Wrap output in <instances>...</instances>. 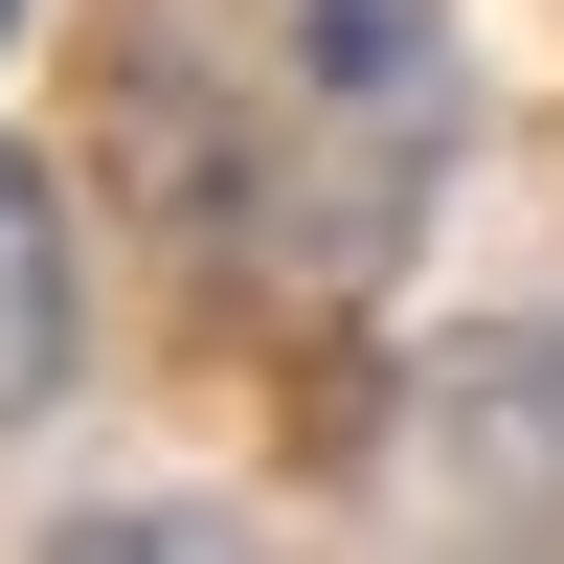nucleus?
<instances>
[{
	"label": "nucleus",
	"instance_id": "nucleus-4",
	"mask_svg": "<svg viewBox=\"0 0 564 564\" xmlns=\"http://www.w3.org/2000/svg\"><path fill=\"white\" fill-rule=\"evenodd\" d=\"M0 45H23V0H0Z\"/></svg>",
	"mask_w": 564,
	"mask_h": 564
},
{
	"label": "nucleus",
	"instance_id": "nucleus-1",
	"mask_svg": "<svg viewBox=\"0 0 564 564\" xmlns=\"http://www.w3.org/2000/svg\"><path fill=\"white\" fill-rule=\"evenodd\" d=\"M181 113H226V249L361 294V271H406L452 135H475V45H452V0H204Z\"/></svg>",
	"mask_w": 564,
	"mask_h": 564
},
{
	"label": "nucleus",
	"instance_id": "nucleus-3",
	"mask_svg": "<svg viewBox=\"0 0 564 564\" xmlns=\"http://www.w3.org/2000/svg\"><path fill=\"white\" fill-rule=\"evenodd\" d=\"M90 361V271H68V181L0 135V430H45Z\"/></svg>",
	"mask_w": 564,
	"mask_h": 564
},
{
	"label": "nucleus",
	"instance_id": "nucleus-2",
	"mask_svg": "<svg viewBox=\"0 0 564 564\" xmlns=\"http://www.w3.org/2000/svg\"><path fill=\"white\" fill-rule=\"evenodd\" d=\"M406 497L497 542H564V316H452L406 339Z\"/></svg>",
	"mask_w": 564,
	"mask_h": 564
}]
</instances>
